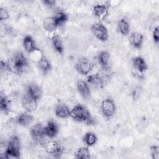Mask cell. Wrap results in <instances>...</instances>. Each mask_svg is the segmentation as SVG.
Wrapping results in <instances>:
<instances>
[{
  "label": "cell",
  "mask_w": 159,
  "mask_h": 159,
  "mask_svg": "<svg viewBox=\"0 0 159 159\" xmlns=\"http://www.w3.org/2000/svg\"><path fill=\"white\" fill-rule=\"evenodd\" d=\"M71 117L76 121L88 125H92L94 123L89 111L81 104L75 105L71 110Z\"/></svg>",
  "instance_id": "obj_1"
},
{
  "label": "cell",
  "mask_w": 159,
  "mask_h": 159,
  "mask_svg": "<svg viewBox=\"0 0 159 159\" xmlns=\"http://www.w3.org/2000/svg\"><path fill=\"white\" fill-rule=\"evenodd\" d=\"M9 63L12 73L16 74H21L24 73L29 66V61L21 52L15 53Z\"/></svg>",
  "instance_id": "obj_2"
},
{
  "label": "cell",
  "mask_w": 159,
  "mask_h": 159,
  "mask_svg": "<svg viewBox=\"0 0 159 159\" xmlns=\"http://www.w3.org/2000/svg\"><path fill=\"white\" fill-rule=\"evenodd\" d=\"M101 109L102 116L106 119H111L114 116L116 111L114 101L111 98H107L101 102Z\"/></svg>",
  "instance_id": "obj_3"
},
{
  "label": "cell",
  "mask_w": 159,
  "mask_h": 159,
  "mask_svg": "<svg viewBox=\"0 0 159 159\" xmlns=\"http://www.w3.org/2000/svg\"><path fill=\"white\" fill-rule=\"evenodd\" d=\"M93 65L91 61L86 57H81L75 63L76 71L81 75H88L93 70Z\"/></svg>",
  "instance_id": "obj_4"
},
{
  "label": "cell",
  "mask_w": 159,
  "mask_h": 159,
  "mask_svg": "<svg viewBox=\"0 0 159 159\" xmlns=\"http://www.w3.org/2000/svg\"><path fill=\"white\" fill-rule=\"evenodd\" d=\"M91 31L93 35L101 42H106L108 40L109 33L107 29L102 24L97 22L91 26Z\"/></svg>",
  "instance_id": "obj_5"
},
{
  "label": "cell",
  "mask_w": 159,
  "mask_h": 159,
  "mask_svg": "<svg viewBox=\"0 0 159 159\" xmlns=\"http://www.w3.org/2000/svg\"><path fill=\"white\" fill-rule=\"evenodd\" d=\"M43 126L40 123H37L32 125L30 129L29 134L32 139L36 143L42 144L44 141Z\"/></svg>",
  "instance_id": "obj_6"
},
{
  "label": "cell",
  "mask_w": 159,
  "mask_h": 159,
  "mask_svg": "<svg viewBox=\"0 0 159 159\" xmlns=\"http://www.w3.org/2000/svg\"><path fill=\"white\" fill-rule=\"evenodd\" d=\"M21 103L24 111L29 112L35 111L38 106V101L26 93L23 96Z\"/></svg>",
  "instance_id": "obj_7"
},
{
  "label": "cell",
  "mask_w": 159,
  "mask_h": 159,
  "mask_svg": "<svg viewBox=\"0 0 159 159\" xmlns=\"http://www.w3.org/2000/svg\"><path fill=\"white\" fill-rule=\"evenodd\" d=\"M89 86L94 88H102L104 86L106 80L104 76L99 73L89 75L87 77V81Z\"/></svg>",
  "instance_id": "obj_8"
},
{
  "label": "cell",
  "mask_w": 159,
  "mask_h": 159,
  "mask_svg": "<svg viewBox=\"0 0 159 159\" xmlns=\"http://www.w3.org/2000/svg\"><path fill=\"white\" fill-rule=\"evenodd\" d=\"M15 120L18 125L26 127L29 125L33 122L34 117L30 112L24 111L19 114L16 117Z\"/></svg>",
  "instance_id": "obj_9"
},
{
  "label": "cell",
  "mask_w": 159,
  "mask_h": 159,
  "mask_svg": "<svg viewBox=\"0 0 159 159\" xmlns=\"http://www.w3.org/2000/svg\"><path fill=\"white\" fill-rule=\"evenodd\" d=\"M45 136L50 139H53L57 136L58 133V126L53 120H50L47 122L46 126L43 127Z\"/></svg>",
  "instance_id": "obj_10"
},
{
  "label": "cell",
  "mask_w": 159,
  "mask_h": 159,
  "mask_svg": "<svg viewBox=\"0 0 159 159\" xmlns=\"http://www.w3.org/2000/svg\"><path fill=\"white\" fill-rule=\"evenodd\" d=\"M25 93L39 101L42 96V89L37 84L30 83L27 86Z\"/></svg>",
  "instance_id": "obj_11"
},
{
  "label": "cell",
  "mask_w": 159,
  "mask_h": 159,
  "mask_svg": "<svg viewBox=\"0 0 159 159\" xmlns=\"http://www.w3.org/2000/svg\"><path fill=\"white\" fill-rule=\"evenodd\" d=\"M55 114L57 117L66 119L71 117V110L64 103H58L55 108Z\"/></svg>",
  "instance_id": "obj_12"
},
{
  "label": "cell",
  "mask_w": 159,
  "mask_h": 159,
  "mask_svg": "<svg viewBox=\"0 0 159 159\" xmlns=\"http://www.w3.org/2000/svg\"><path fill=\"white\" fill-rule=\"evenodd\" d=\"M98 61L102 69L107 71L109 69L110 54L106 50L101 51L98 55Z\"/></svg>",
  "instance_id": "obj_13"
},
{
  "label": "cell",
  "mask_w": 159,
  "mask_h": 159,
  "mask_svg": "<svg viewBox=\"0 0 159 159\" xmlns=\"http://www.w3.org/2000/svg\"><path fill=\"white\" fill-rule=\"evenodd\" d=\"M76 88L79 94L83 99H86L89 98L91 95V90L87 82L83 80L78 81L76 83Z\"/></svg>",
  "instance_id": "obj_14"
},
{
  "label": "cell",
  "mask_w": 159,
  "mask_h": 159,
  "mask_svg": "<svg viewBox=\"0 0 159 159\" xmlns=\"http://www.w3.org/2000/svg\"><path fill=\"white\" fill-rule=\"evenodd\" d=\"M132 64L134 68L141 73L145 72L148 68V66L145 60L141 57H134L132 59Z\"/></svg>",
  "instance_id": "obj_15"
},
{
  "label": "cell",
  "mask_w": 159,
  "mask_h": 159,
  "mask_svg": "<svg viewBox=\"0 0 159 159\" xmlns=\"http://www.w3.org/2000/svg\"><path fill=\"white\" fill-rule=\"evenodd\" d=\"M130 44L137 49L142 48L143 43V35L142 34L137 32H132L129 37Z\"/></svg>",
  "instance_id": "obj_16"
},
{
  "label": "cell",
  "mask_w": 159,
  "mask_h": 159,
  "mask_svg": "<svg viewBox=\"0 0 159 159\" xmlns=\"http://www.w3.org/2000/svg\"><path fill=\"white\" fill-rule=\"evenodd\" d=\"M22 44L24 48L29 53H33L37 50V47L34 40L29 35L25 36V37L23 39Z\"/></svg>",
  "instance_id": "obj_17"
},
{
  "label": "cell",
  "mask_w": 159,
  "mask_h": 159,
  "mask_svg": "<svg viewBox=\"0 0 159 159\" xmlns=\"http://www.w3.org/2000/svg\"><path fill=\"white\" fill-rule=\"evenodd\" d=\"M94 15L101 20H104L108 16V8L104 4H97L93 7Z\"/></svg>",
  "instance_id": "obj_18"
},
{
  "label": "cell",
  "mask_w": 159,
  "mask_h": 159,
  "mask_svg": "<svg viewBox=\"0 0 159 159\" xmlns=\"http://www.w3.org/2000/svg\"><path fill=\"white\" fill-rule=\"evenodd\" d=\"M38 67L43 75H47L52 70V64L45 56H42L38 61Z\"/></svg>",
  "instance_id": "obj_19"
},
{
  "label": "cell",
  "mask_w": 159,
  "mask_h": 159,
  "mask_svg": "<svg viewBox=\"0 0 159 159\" xmlns=\"http://www.w3.org/2000/svg\"><path fill=\"white\" fill-rule=\"evenodd\" d=\"M20 142L19 138L17 135H12L8 140L6 149L20 153Z\"/></svg>",
  "instance_id": "obj_20"
},
{
  "label": "cell",
  "mask_w": 159,
  "mask_h": 159,
  "mask_svg": "<svg viewBox=\"0 0 159 159\" xmlns=\"http://www.w3.org/2000/svg\"><path fill=\"white\" fill-rule=\"evenodd\" d=\"M63 152V148L61 146V145L57 142H53L51 147L49 149L48 153L49 155H52L54 158H60L62 155V153Z\"/></svg>",
  "instance_id": "obj_21"
},
{
  "label": "cell",
  "mask_w": 159,
  "mask_h": 159,
  "mask_svg": "<svg viewBox=\"0 0 159 159\" xmlns=\"http://www.w3.org/2000/svg\"><path fill=\"white\" fill-rule=\"evenodd\" d=\"M53 17L57 27H61L64 25L68 19V15L63 11H60L57 12Z\"/></svg>",
  "instance_id": "obj_22"
},
{
  "label": "cell",
  "mask_w": 159,
  "mask_h": 159,
  "mask_svg": "<svg viewBox=\"0 0 159 159\" xmlns=\"http://www.w3.org/2000/svg\"><path fill=\"white\" fill-rule=\"evenodd\" d=\"M0 109L2 112L7 115L10 111V102L7 96L1 93L0 96Z\"/></svg>",
  "instance_id": "obj_23"
},
{
  "label": "cell",
  "mask_w": 159,
  "mask_h": 159,
  "mask_svg": "<svg viewBox=\"0 0 159 159\" xmlns=\"http://www.w3.org/2000/svg\"><path fill=\"white\" fill-rule=\"evenodd\" d=\"M52 43L55 50L60 54H62L64 50V47L61 38L57 35H53L52 37Z\"/></svg>",
  "instance_id": "obj_24"
},
{
  "label": "cell",
  "mask_w": 159,
  "mask_h": 159,
  "mask_svg": "<svg viewBox=\"0 0 159 159\" xmlns=\"http://www.w3.org/2000/svg\"><path fill=\"white\" fill-rule=\"evenodd\" d=\"M118 30L120 34L124 36H126L129 34L130 25L125 19L122 18L119 21Z\"/></svg>",
  "instance_id": "obj_25"
},
{
  "label": "cell",
  "mask_w": 159,
  "mask_h": 159,
  "mask_svg": "<svg viewBox=\"0 0 159 159\" xmlns=\"http://www.w3.org/2000/svg\"><path fill=\"white\" fill-rule=\"evenodd\" d=\"M98 140V137L96 134L91 132H86L83 138V141L88 147H91L96 144Z\"/></svg>",
  "instance_id": "obj_26"
},
{
  "label": "cell",
  "mask_w": 159,
  "mask_h": 159,
  "mask_svg": "<svg viewBox=\"0 0 159 159\" xmlns=\"http://www.w3.org/2000/svg\"><path fill=\"white\" fill-rule=\"evenodd\" d=\"M75 157L78 159H88L91 158L90 152L87 147H81L78 148Z\"/></svg>",
  "instance_id": "obj_27"
},
{
  "label": "cell",
  "mask_w": 159,
  "mask_h": 159,
  "mask_svg": "<svg viewBox=\"0 0 159 159\" xmlns=\"http://www.w3.org/2000/svg\"><path fill=\"white\" fill-rule=\"evenodd\" d=\"M43 27L44 29L48 32H53L57 28L53 17H47L44 20Z\"/></svg>",
  "instance_id": "obj_28"
},
{
  "label": "cell",
  "mask_w": 159,
  "mask_h": 159,
  "mask_svg": "<svg viewBox=\"0 0 159 159\" xmlns=\"http://www.w3.org/2000/svg\"><path fill=\"white\" fill-rule=\"evenodd\" d=\"M150 153L153 159L159 158V147L157 145H152L150 147Z\"/></svg>",
  "instance_id": "obj_29"
},
{
  "label": "cell",
  "mask_w": 159,
  "mask_h": 159,
  "mask_svg": "<svg viewBox=\"0 0 159 159\" xmlns=\"http://www.w3.org/2000/svg\"><path fill=\"white\" fill-rule=\"evenodd\" d=\"M1 68L2 70H4L6 71H9V72H12V68L10 65L9 61H4L2 60L1 61Z\"/></svg>",
  "instance_id": "obj_30"
},
{
  "label": "cell",
  "mask_w": 159,
  "mask_h": 159,
  "mask_svg": "<svg viewBox=\"0 0 159 159\" xmlns=\"http://www.w3.org/2000/svg\"><path fill=\"white\" fill-rule=\"evenodd\" d=\"M152 37L153 41L155 43L158 44L159 42V28L158 26H156L152 32Z\"/></svg>",
  "instance_id": "obj_31"
},
{
  "label": "cell",
  "mask_w": 159,
  "mask_h": 159,
  "mask_svg": "<svg viewBox=\"0 0 159 159\" xmlns=\"http://www.w3.org/2000/svg\"><path fill=\"white\" fill-rule=\"evenodd\" d=\"M9 17V15L6 9L3 7L0 8V20L1 21L5 20Z\"/></svg>",
  "instance_id": "obj_32"
},
{
  "label": "cell",
  "mask_w": 159,
  "mask_h": 159,
  "mask_svg": "<svg viewBox=\"0 0 159 159\" xmlns=\"http://www.w3.org/2000/svg\"><path fill=\"white\" fill-rule=\"evenodd\" d=\"M42 2L43 3L44 5H45L46 6L48 7H53L55 6V3L56 2L53 0H45L43 1Z\"/></svg>",
  "instance_id": "obj_33"
}]
</instances>
